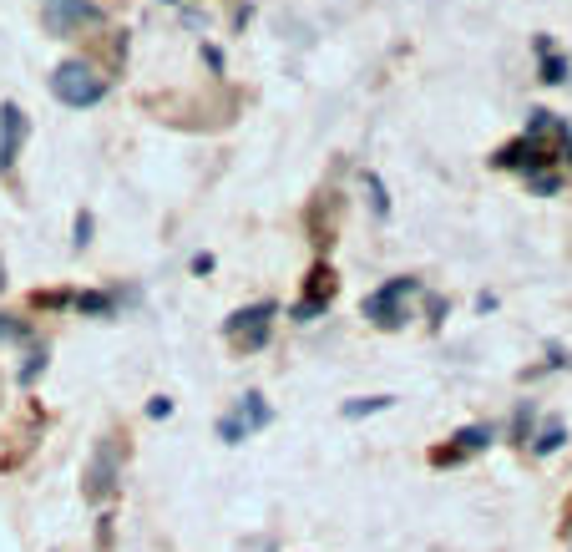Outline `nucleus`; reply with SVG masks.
<instances>
[{
  "label": "nucleus",
  "mask_w": 572,
  "mask_h": 552,
  "mask_svg": "<svg viewBox=\"0 0 572 552\" xmlns=\"http://www.w3.org/2000/svg\"><path fill=\"white\" fill-rule=\"evenodd\" d=\"M51 92L66 107H97L107 97V76H97V66H87V61H61L51 71Z\"/></svg>",
  "instance_id": "obj_1"
},
{
  "label": "nucleus",
  "mask_w": 572,
  "mask_h": 552,
  "mask_svg": "<svg viewBox=\"0 0 572 552\" xmlns=\"http://www.w3.org/2000/svg\"><path fill=\"white\" fill-rule=\"evenodd\" d=\"M416 289H421V279H411V274L380 284V289L365 299V320H375L380 330H400V325H405V299H416Z\"/></svg>",
  "instance_id": "obj_2"
},
{
  "label": "nucleus",
  "mask_w": 572,
  "mask_h": 552,
  "mask_svg": "<svg viewBox=\"0 0 572 552\" xmlns=\"http://www.w3.org/2000/svg\"><path fill=\"white\" fill-rule=\"evenodd\" d=\"M41 21L51 36H76L87 26H102V6L97 0H41Z\"/></svg>",
  "instance_id": "obj_3"
},
{
  "label": "nucleus",
  "mask_w": 572,
  "mask_h": 552,
  "mask_svg": "<svg viewBox=\"0 0 572 552\" xmlns=\"http://www.w3.org/2000/svg\"><path fill=\"white\" fill-rule=\"evenodd\" d=\"M274 421V411H269V401L259 396V390H249V396H238V406L218 421V436L228 441V446H238V441H249L254 431H264Z\"/></svg>",
  "instance_id": "obj_4"
},
{
  "label": "nucleus",
  "mask_w": 572,
  "mask_h": 552,
  "mask_svg": "<svg viewBox=\"0 0 572 552\" xmlns=\"http://www.w3.org/2000/svg\"><path fill=\"white\" fill-rule=\"evenodd\" d=\"M117 471H122V446H117V436H102L92 461H87V502H107L112 497Z\"/></svg>",
  "instance_id": "obj_5"
},
{
  "label": "nucleus",
  "mask_w": 572,
  "mask_h": 552,
  "mask_svg": "<svg viewBox=\"0 0 572 552\" xmlns=\"http://www.w3.org/2000/svg\"><path fill=\"white\" fill-rule=\"evenodd\" d=\"M274 314H279V304H274V299H259L254 309H238L223 330H228V340H238L243 350H259V345L269 340V320H274Z\"/></svg>",
  "instance_id": "obj_6"
},
{
  "label": "nucleus",
  "mask_w": 572,
  "mask_h": 552,
  "mask_svg": "<svg viewBox=\"0 0 572 552\" xmlns=\"http://www.w3.org/2000/svg\"><path fill=\"white\" fill-rule=\"evenodd\" d=\"M26 112L16 107V102H6L0 107V173H11L16 168V157H21V147H26Z\"/></svg>",
  "instance_id": "obj_7"
},
{
  "label": "nucleus",
  "mask_w": 572,
  "mask_h": 552,
  "mask_svg": "<svg viewBox=\"0 0 572 552\" xmlns=\"http://www.w3.org/2000/svg\"><path fill=\"white\" fill-rule=\"evenodd\" d=\"M492 441H497V431H492V426H461V431L451 436V446L431 451V461H436V466H456V461H466L471 451H486Z\"/></svg>",
  "instance_id": "obj_8"
},
{
  "label": "nucleus",
  "mask_w": 572,
  "mask_h": 552,
  "mask_svg": "<svg viewBox=\"0 0 572 552\" xmlns=\"http://www.w3.org/2000/svg\"><path fill=\"white\" fill-rule=\"evenodd\" d=\"M492 163H497V168H527V173H537V168L547 163V152H542V137H522V142H507L502 152H492Z\"/></svg>",
  "instance_id": "obj_9"
},
{
  "label": "nucleus",
  "mask_w": 572,
  "mask_h": 552,
  "mask_svg": "<svg viewBox=\"0 0 572 552\" xmlns=\"http://www.w3.org/2000/svg\"><path fill=\"white\" fill-rule=\"evenodd\" d=\"M537 56H542V82H552V87H557V82H567V61H562L547 41H537Z\"/></svg>",
  "instance_id": "obj_10"
},
{
  "label": "nucleus",
  "mask_w": 572,
  "mask_h": 552,
  "mask_svg": "<svg viewBox=\"0 0 572 552\" xmlns=\"http://www.w3.org/2000/svg\"><path fill=\"white\" fill-rule=\"evenodd\" d=\"M390 406H395V396H360V401H345V421H360V416H375Z\"/></svg>",
  "instance_id": "obj_11"
},
{
  "label": "nucleus",
  "mask_w": 572,
  "mask_h": 552,
  "mask_svg": "<svg viewBox=\"0 0 572 552\" xmlns=\"http://www.w3.org/2000/svg\"><path fill=\"white\" fill-rule=\"evenodd\" d=\"M0 345H31V325L16 314H0Z\"/></svg>",
  "instance_id": "obj_12"
},
{
  "label": "nucleus",
  "mask_w": 572,
  "mask_h": 552,
  "mask_svg": "<svg viewBox=\"0 0 572 552\" xmlns=\"http://www.w3.org/2000/svg\"><path fill=\"white\" fill-rule=\"evenodd\" d=\"M76 309L81 314H102V320H107V314L117 309V299L112 294H76Z\"/></svg>",
  "instance_id": "obj_13"
},
{
  "label": "nucleus",
  "mask_w": 572,
  "mask_h": 552,
  "mask_svg": "<svg viewBox=\"0 0 572 552\" xmlns=\"http://www.w3.org/2000/svg\"><path fill=\"white\" fill-rule=\"evenodd\" d=\"M557 446H562V426H557V421H552V426H547V431H542V436H537V441H532V451H537V456H552V451H557Z\"/></svg>",
  "instance_id": "obj_14"
},
{
  "label": "nucleus",
  "mask_w": 572,
  "mask_h": 552,
  "mask_svg": "<svg viewBox=\"0 0 572 552\" xmlns=\"http://www.w3.org/2000/svg\"><path fill=\"white\" fill-rule=\"evenodd\" d=\"M527 183H532V193H542V198H547V193H557V188H562V183H557V178H552V173H542V168H537V173H527Z\"/></svg>",
  "instance_id": "obj_15"
},
{
  "label": "nucleus",
  "mask_w": 572,
  "mask_h": 552,
  "mask_svg": "<svg viewBox=\"0 0 572 552\" xmlns=\"http://www.w3.org/2000/svg\"><path fill=\"white\" fill-rule=\"evenodd\" d=\"M76 249H87L92 244V213H76V239H71Z\"/></svg>",
  "instance_id": "obj_16"
},
{
  "label": "nucleus",
  "mask_w": 572,
  "mask_h": 552,
  "mask_svg": "<svg viewBox=\"0 0 572 552\" xmlns=\"http://www.w3.org/2000/svg\"><path fill=\"white\" fill-rule=\"evenodd\" d=\"M147 416H152V421L173 416V401H168V396H152V401H147Z\"/></svg>",
  "instance_id": "obj_17"
},
{
  "label": "nucleus",
  "mask_w": 572,
  "mask_h": 552,
  "mask_svg": "<svg viewBox=\"0 0 572 552\" xmlns=\"http://www.w3.org/2000/svg\"><path fill=\"white\" fill-rule=\"evenodd\" d=\"M370 193H375V213L385 218V213H390V198H385V188H380V178H375V173H370Z\"/></svg>",
  "instance_id": "obj_18"
},
{
  "label": "nucleus",
  "mask_w": 572,
  "mask_h": 552,
  "mask_svg": "<svg viewBox=\"0 0 572 552\" xmlns=\"http://www.w3.org/2000/svg\"><path fill=\"white\" fill-rule=\"evenodd\" d=\"M213 269V254H193V274H208Z\"/></svg>",
  "instance_id": "obj_19"
},
{
  "label": "nucleus",
  "mask_w": 572,
  "mask_h": 552,
  "mask_svg": "<svg viewBox=\"0 0 572 552\" xmlns=\"http://www.w3.org/2000/svg\"><path fill=\"white\" fill-rule=\"evenodd\" d=\"M0 289H6V264H0Z\"/></svg>",
  "instance_id": "obj_20"
},
{
  "label": "nucleus",
  "mask_w": 572,
  "mask_h": 552,
  "mask_svg": "<svg viewBox=\"0 0 572 552\" xmlns=\"http://www.w3.org/2000/svg\"><path fill=\"white\" fill-rule=\"evenodd\" d=\"M567 517H572V507H567Z\"/></svg>",
  "instance_id": "obj_21"
}]
</instances>
